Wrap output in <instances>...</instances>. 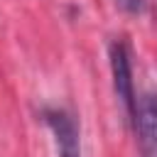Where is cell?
<instances>
[{
	"mask_svg": "<svg viewBox=\"0 0 157 157\" xmlns=\"http://www.w3.org/2000/svg\"><path fill=\"white\" fill-rule=\"evenodd\" d=\"M108 66H110V78H113V93L115 101L125 115V120H132L135 113V81H132V56H130V47L123 37H115L108 44Z\"/></svg>",
	"mask_w": 157,
	"mask_h": 157,
	"instance_id": "cell-1",
	"label": "cell"
},
{
	"mask_svg": "<svg viewBox=\"0 0 157 157\" xmlns=\"http://www.w3.org/2000/svg\"><path fill=\"white\" fill-rule=\"evenodd\" d=\"M42 120L54 137L56 157H81V135L74 115L66 108H42Z\"/></svg>",
	"mask_w": 157,
	"mask_h": 157,
	"instance_id": "cell-2",
	"label": "cell"
},
{
	"mask_svg": "<svg viewBox=\"0 0 157 157\" xmlns=\"http://www.w3.org/2000/svg\"><path fill=\"white\" fill-rule=\"evenodd\" d=\"M140 157H157V91H147L137 98L130 120Z\"/></svg>",
	"mask_w": 157,
	"mask_h": 157,
	"instance_id": "cell-3",
	"label": "cell"
},
{
	"mask_svg": "<svg viewBox=\"0 0 157 157\" xmlns=\"http://www.w3.org/2000/svg\"><path fill=\"white\" fill-rule=\"evenodd\" d=\"M115 5L128 15H142L147 7V0H115Z\"/></svg>",
	"mask_w": 157,
	"mask_h": 157,
	"instance_id": "cell-4",
	"label": "cell"
}]
</instances>
